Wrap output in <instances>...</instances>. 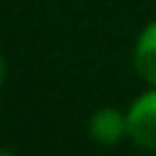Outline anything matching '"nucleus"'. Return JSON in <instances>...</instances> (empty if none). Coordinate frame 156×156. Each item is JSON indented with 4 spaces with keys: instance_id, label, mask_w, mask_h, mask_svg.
<instances>
[{
    "instance_id": "obj_1",
    "label": "nucleus",
    "mask_w": 156,
    "mask_h": 156,
    "mask_svg": "<svg viewBox=\"0 0 156 156\" xmlns=\"http://www.w3.org/2000/svg\"><path fill=\"white\" fill-rule=\"evenodd\" d=\"M126 115H129V140L143 151H156V85H151L129 104Z\"/></svg>"
},
{
    "instance_id": "obj_2",
    "label": "nucleus",
    "mask_w": 156,
    "mask_h": 156,
    "mask_svg": "<svg viewBox=\"0 0 156 156\" xmlns=\"http://www.w3.org/2000/svg\"><path fill=\"white\" fill-rule=\"evenodd\" d=\"M88 134H90L93 143H99L104 148H112V145L129 140V115H126V110L99 107L88 121Z\"/></svg>"
},
{
    "instance_id": "obj_3",
    "label": "nucleus",
    "mask_w": 156,
    "mask_h": 156,
    "mask_svg": "<svg viewBox=\"0 0 156 156\" xmlns=\"http://www.w3.org/2000/svg\"><path fill=\"white\" fill-rule=\"evenodd\" d=\"M132 66L143 82L156 85V19L140 30L132 49Z\"/></svg>"
},
{
    "instance_id": "obj_4",
    "label": "nucleus",
    "mask_w": 156,
    "mask_h": 156,
    "mask_svg": "<svg viewBox=\"0 0 156 156\" xmlns=\"http://www.w3.org/2000/svg\"><path fill=\"white\" fill-rule=\"evenodd\" d=\"M0 156H16V154H14V151H3Z\"/></svg>"
}]
</instances>
